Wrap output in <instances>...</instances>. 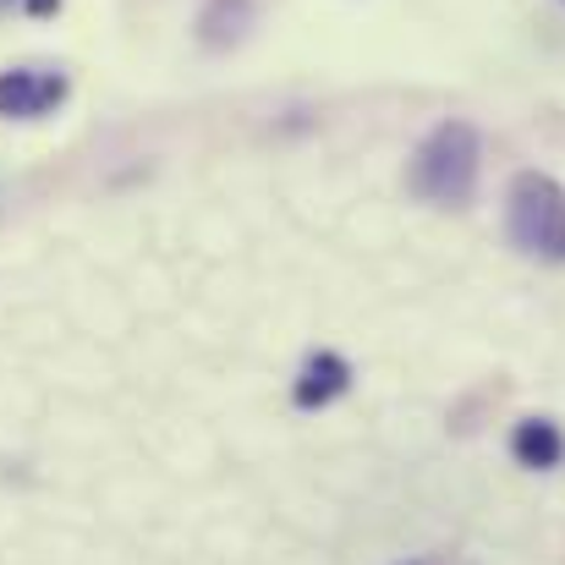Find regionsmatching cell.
Wrapping results in <instances>:
<instances>
[{
    "label": "cell",
    "instance_id": "1",
    "mask_svg": "<svg viewBox=\"0 0 565 565\" xmlns=\"http://www.w3.org/2000/svg\"><path fill=\"white\" fill-rule=\"evenodd\" d=\"M478 182V132L467 121H445L428 132V143L412 160V188L434 203H461Z\"/></svg>",
    "mask_w": 565,
    "mask_h": 565
},
{
    "label": "cell",
    "instance_id": "2",
    "mask_svg": "<svg viewBox=\"0 0 565 565\" xmlns=\"http://www.w3.org/2000/svg\"><path fill=\"white\" fill-rule=\"evenodd\" d=\"M511 242L533 258L565 264V192L544 171H522L511 182Z\"/></svg>",
    "mask_w": 565,
    "mask_h": 565
},
{
    "label": "cell",
    "instance_id": "3",
    "mask_svg": "<svg viewBox=\"0 0 565 565\" xmlns=\"http://www.w3.org/2000/svg\"><path fill=\"white\" fill-rule=\"evenodd\" d=\"M61 99H66L61 72H6L0 77V116H44Z\"/></svg>",
    "mask_w": 565,
    "mask_h": 565
},
{
    "label": "cell",
    "instance_id": "4",
    "mask_svg": "<svg viewBox=\"0 0 565 565\" xmlns=\"http://www.w3.org/2000/svg\"><path fill=\"white\" fill-rule=\"evenodd\" d=\"M352 384V369H347V358H335V352H319V358H308L302 363V374H297V390H291V401L302 406V412H313V406H330L341 390Z\"/></svg>",
    "mask_w": 565,
    "mask_h": 565
},
{
    "label": "cell",
    "instance_id": "5",
    "mask_svg": "<svg viewBox=\"0 0 565 565\" xmlns=\"http://www.w3.org/2000/svg\"><path fill=\"white\" fill-rule=\"evenodd\" d=\"M511 456L522 461V467H561L565 456V439L555 423H544V417H527V423H516V434H511Z\"/></svg>",
    "mask_w": 565,
    "mask_h": 565
},
{
    "label": "cell",
    "instance_id": "6",
    "mask_svg": "<svg viewBox=\"0 0 565 565\" xmlns=\"http://www.w3.org/2000/svg\"><path fill=\"white\" fill-rule=\"evenodd\" d=\"M55 6H61V0H28V11H33V17H50Z\"/></svg>",
    "mask_w": 565,
    "mask_h": 565
}]
</instances>
